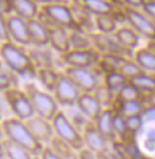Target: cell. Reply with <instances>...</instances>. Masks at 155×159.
Listing matches in <instances>:
<instances>
[{
    "label": "cell",
    "instance_id": "48",
    "mask_svg": "<svg viewBox=\"0 0 155 159\" xmlns=\"http://www.w3.org/2000/svg\"><path fill=\"white\" fill-rule=\"evenodd\" d=\"M34 159H39V157H35V158H34Z\"/></svg>",
    "mask_w": 155,
    "mask_h": 159
},
{
    "label": "cell",
    "instance_id": "12",
    "mask_svg": "<svg viewBox=\"0 0 155 159\" xmlns=\"http://www.w3.org/2000/svg\"><path fill=\"white\" fill-rule=\"evenodd\" d=\"M7 22H8V29H9L11 40L13 43L20 44V45L31 44L29 25L26 20H23L16 14H12L7 17Z\"/></svg>",
    "mask_w": 155,
    "mask_h": 159
},
{
    "label": "cell",
    "instance_id": "18",
    "mask_svg": "<svg viewBox=\"0 0 155 159\" xmlns=\"http://www.w3.org/2000/svg\"><path fill=\"white\" fill-rule=\"evenodd\" d=\"M0 153L2 159H34L35 157L31 154L29 150L22 148L21 145L16 144L11 140H2L0 142Z\"/></svg>",
    "mask_w": 155,
    "mask_h": 159
},
{
    "label": "cell",
    "instance_id": "49",
    "mask_svg": "<svg viewBox=\"0 0 155 159\" xmlns=\"http://www.w3.org/2000/svg\"><path fill=\"white\" fill-rule=\"evenodd\" d=\"M73 159H78V157H75V158H73Z\"/></svg>",
    "mask_w": 155,
    "mask_h": 159
},
{
    "label": "cell",
    "instance_id": "42",
    "mask_svg": "<svg viewBox=\"0 0 155 159\" xmlns=\"http://www.w3.org/2000/svg\"><path fill=\"white\" fill-rule=\"evenodd\" d=\"M76 157H78V159H98L97 154L93 153L92 150H89L87 148H83L82 150H79V152L76 153Z\"/></svg>",
    "mask_w": 155,
    "mask_h": 159
},
{
    "label": "cell",
    "instance_id": "45",
    "mask_svg": "<svg viewBox=\"0 0 155 159\" xmlns=\"http://www.w3.org/2000/svg\"><path fill=\"white\" fill-rule=\"evenodd\" d=\"M97 158H98V159H119L118 157L108 154L107 150H106V152H102V153H98V154H97Z\"/></svg>",
    "mask_w": 155,
    "mask_h": 159
},
{
    "label": "cell",
    "instance_id": "8",
    "mask_svg": "<svg viewBox=\"0 0 155 159\" xmlns=\"http://www.w3.org/2000/svg\"><path fill=\"white\" fill-rule=\"evenodd\" d=\"M42 12L52 23H54V26H62L66 29H74L76 26L74 13L67 5L61 3L45 4L42 8Z\"/></svg>",
    "mask_w": 155,
    "mask_h": 159
},
{
    "label": "cell",
    "instance_id": "13",
    "mask_svg": "<svg viewBox=\"0 0 155 159\" xmlns=\"http://www.w3.org/2000/svg\"><path fill=\"white\" fill-rule=\"evenodd\" d=\"M82 134L84 140V148L92 150L96 154L106 152L108 140L97 129L96 125H87Z\"/></svg>",
    "mask_w": 155,
    "mask_h": 159
},
{
    "label": "cell",
    "instance_id": "3",
    "mask_svg": "<svg viewBox=\"0 0 155 159\" xmlns=\"http://www.w3.org/2000/svg\"><path fill=\"white\" fill-rule=\"evenodd\" d=\"M52 124L54 128V133L58 139L62 141L67 142L74 150L79 152L84 148V140H83V134L82 132L78 129V127L70 120L66 116L65 113L58 111L52 119Z\"/></svg>",
    "mask_w": 155,
    "mask_h": 159
},
{
    "label": "cell",
    "instance_id": "33",
    "mask_svg": "<svg viewBox=\"0 0 155 159\" xmlns=\"http://www.w3.org/2000/svg\"><path fill=\"white\" fill-rule=\"evenodd\" d=\"M70 42H71V49H89L92 39L82 33H71Z\"/></svg>",
    "mask_w": 155,
    "mask_h": 159
},
{
    "label": "cell",
    "instance_id": "9",
    "mask_svg": "<svg viewBox=\"0 0 155 159\" xmlns=\"http://www.w3.org/2000/svg\"><path fill=\"white\" fill-rule=\"evenodd\" d=\"M65 74L78 85L82 93H93L100 85L97 74L89 67H73L67 66Z\"/></svg>",
    "mask_w": 155,
    "mask_h": 159
},
{
    "label": "cell",
    "instance_id": "10",
    "mask_svg": "<svg viewBox=\"0 0 155 159\" xmlns=\"http://www.w3.org/2000/svg\"><path fill=\"white\" fill-rule=\"evenodd\" d=\"M67 66L73 67H92L96 63H100L101 56L98 52L93 49H70L69 52L64 53L61 56Z\"/></svg>",
    "mask_w": 155,
    "mask_h": 159
},
{
    "label": "cell",
    "instance_id": "31",
    "mask_svg": "<svg viewBox=\"0 0 155 159\" xmlns=\"http://www.w3.org/2000/svg\"><path fill=\"white\" fill-rule=\"evenodd\" d=\"M141 97H142V92L128 82L118 92V97L116 98L119 101H136V100H141Z\"/></svg>",
    "mask_w": 155,
    "mask_h": 159
},
{
    "label": "cell",
    "instance_id": "25",
    "mask_svg": "<svg viewBox=\"0 0 155 159\" xmlns=\"http://www.w3.org/2000/svg\"><path fill=\"white\" fill-rule=\"evenodd\" d=\"M135 61L146 73H155V52L150 48L138 49L135 53Z\"/></svg>",
    "mask_w": 155,
    "mask_h": 159
},
{
    "label": "cell",
    "instance_id": "26",
    "mask_svg": "<svg viewBox=\"0 0 155 159\" xmlns=\"http://www.w3.org/2000/svg\"><path fill=\"white\" fill-rule=\"evenodd\" d=\"M128 82H129V79L127 76H124L119 70L108 71L105 75V85L113 93H118Z\"/></svg>",
    "mask_w": 155,
    "mask_h": 159
},
{
    "label": "cell",
    "instance_id": "27",
    "mask_svg": "<svg viewBox=\"0 0 155 159\" xmlns=\"http://www.w3.org/2000/svg\"><path fill=\"white\" fill-rule=\"evenodd\" d=\"M80 4L85 11L95 16L113 13V5L106 0H80Z\"/></svg>",
    "mask_w": 155,
    "mask_h": 159
},
{
    "label": "cell",
    "instance_id": "32",
    "mask_svg": "<svg viewBox=\"0 0 155 159\" xmlns=\"http://www.w3.org/2000/svg\"><path fill=\"white\" fill-rule=\"evenodd\" d=\"M113 129H114V134H115V136H119L120 139H126V136L129 133L128 127H127L126 116L122 115V114H119V113L114 114Z\"/></svg>",
    "mask_w": 155,
    "mask_h": 159
},
{
    "label": "cell",
    "instance_id": "34",
    "mask_svg": "<svg viewBox=\"0 0 155 159\" xmlns=\"http://www.w3.org/2000/svg\"><path fill=\"white\" fill-rule=\"evenodd\" d=\"M119 71L124 75V76H127L128 79H131V78H133V76H136L137 74H140V73H142V69L140 67V65L138 63L133 60H124L123 61V63L120 65V67H119Z\"/></svg>",
    "mask_w": 155,
    "mask_h": 159
},
{
    "label": "cell",
    "instance_id": "28",
    "mask_svg": "<svg viewBox=\"0 0 155 159\" xmlns=\"http://www.w3.org/2000/svg\"><path fill=\"white\" fill-rule=\"evenodd\" d=\"M49 146H52V149L54 150V152L58 153L64 159H73V158L76 157V154H74V149L70 146L67 142L62 141L57 136H54V139L52 140Z\"/></svg>",
    "mask_w": 155,
    "mask_h": 159
},
{
    "label": "cell",
    "instance_id": "38",
    "mask_svg": "<svg viewBox=\"0 0 155 159\" xmlns=\"http://www.w3.org/2000/svg\"><path fill=\"white\" fill-rule=\"evenodd\" d=\"M12 82H13L12 76L2 69V71H0V87H2V92L14 88V87H12Z\"/></svg>",
    "mask_w": 155,
    "mask_h": 159
},
{
    "label": "cell",
    "instance_id": "17",
    "mask_svg": "<svg viewBox=\"0 0 155 159\" xmlns=\"http://www.w3.org/2000/svg\"><path fill=\"white\" fill-rule=\"evenodd\" d=\"M31 44L36 47H44L49 44V27L38 18L27 21Z\"/></svg>",
    "mask_w": 155,
    "mask_h": 159
},
{
    "label": "cell",
    "instance_id": "43",
    "mask_svg": "<svg viewBox=\"0 0 155 159\" xmlns=\"http://www.w3.org/2000/svg\"><path fill=\"white\" fill-rule=\"evenodd\" d=\"M142 11L145 14L149 16L153 21H155V2H146L142 7Z\"/></svg>",
    "mask_w": 155,
    "mask_h": 159
},
{
    "label": "cell",
    "instance_id": "4",
    "mask_svg": "<svg viewBox=\"0 0 155 159\" xmlns=\"http://www.w3.org/2000/svg\"><path fill=\"white\" fill-rule=\"evenodd\" d=\"M26 93L31 100V104L34 106V110L36 115H40L48 120H52L58 113V102L56 101L54 96L46 91L39 89L34 84H27L26 87Z\"/></svg>",
    "mask_w": 155,
    "mask_h": 159
},
{
    "label": "cell",
    "instance_id": "37",
    "mask_svg": "<svg viewBox=\"0 0 155 159\" xmlns=\"http://www.w3.org/2000/svg\"><path fill=\"white\" fill-rule=\"evenodd\" d=\"M0 39H2V43H7V42H12L11 40V35H9V29H8V22L5 17H0Z\"/></svg>",
    "mask_w": 155,
    "mask_h": 159
},
{
    "label": "cell",
    "instance_id": "16",
    "mask_svg": "<svg viewBox=\"0 0 155 159\" xmlns=\"http://www.w3.org/2000/svg\"><path fill=\"white\" fill-rule=\"evenodd\" d=\"M49 45L54 51L62 54L71 49V42H70V34L67 33V29L62 26L49 27Z\"/></svg>",
    "mask_w": 155,
    "mask_h": 159
},
{
    "label": "cell",
    "instance_id": "15",
    "mask_svg": "<svg viewBox=\"0 0 155 159\" xmlns=\"http://www.w3.org/2000/svg\"><path fill=\"white\" fill-rule=\"evenodd\" d=\"M92 43L97 47V49H100L104 54H119V56H124L126 53H128L129 51H127L126 48L116 42L115 38H110L106 34H97V35H91Z\"/></svg>",
    "mask_w": 155,
    "mask_h": 159
},
{
    "label": "cell",
    "instance_id": "21",
    "mask_svg": "<svg viewBox=\"0 0 155 159\" xmlns=\"http://www.w3.org/2000/svg\"><path fill=\"white\" fill-rule=\"evenodd\" d=\"M113 119H114V113L110 109H104L96 119L95 125L107 140H113L115 136L113 129Z\"/></svg>",
    "mask_w": 155,
    "mask_h": 159
},
{
    "label": "cell",
    "instance_id": "35",
    "mask_svg": "<svg viewBox=\"0 0 155 159\" xmlns=\"http://www.w3.org/2000/svg\"><path fill=\"white\" fill-rule=\"evenodd\" d=\"M93 94L96 96V98L100 101V104L102 106H108L113 104L114 101V93L107 88V87L104 84V85H98L97 88L95 89Z\"/></svg>",
    "mask_w": 155,
    "mask_h": 159
},
{
    "label": "cell",
    "instance_id": "7",
    "mask_svg": "<svg viewBox=\"0 0 155 159\" xmlns=\"http://www.w3.org/2000/svg\"><path fill=\"white\" fill-rule=\"evenodd\" d=\"M82 91L66 74H61L60 79L54 87L53 96L60 105L73 106L76 105L78 98L80 97Z\"/></svg>",
    "mask_w": 155,
    "mask_h": 159
},
{
    "label": "cell",
    "instance_id": "23",
    "mask_svg": "<svg viewBox=\"0 0 155 159\" xmlns=\"http://www.w3.org/2000/svg\"><path fill=\"white\" fill-rule=\"evenodd\" d=\"M95 25L96 29L101 34H115L118 30V22H116L113 13H105V14H98L95 18Z\"/></svg>",
    "mask_w": 155,
    "mask_h": 159
},
{
    "label": "cell",
    "instance_id": "19",
    "mask_svg": "<svg viewBox=\"0 0 155 159\" xmlns=\"http://www.w3.org/2000/svg\"><path fill=\"white\" fill-rule=\"evenodd\" d=\"M114 38L127 51L135 49L140 42V35L132 27H127V26L119 27L116 30V33L114 34Z\"/></svg>",
    "mask_w": 155,
    "mask_h": 159
},
{
    "label": "cell",
    "instance_id": "29",
    "mask_svg": "<svg viewBox=\"0 0 155 159\" xmlns=\"http://www.w3.org/2000/svg\"><path fill=\"white\" fill-rule=\"evenodd\" d=\"M119 105H120V107H119L118 113L124 115V116L142 114V110H144V105L140 100H136V101H119Z\"/></svg>",
    "mask_w": 155,
    "mask_h": 159
},
{
    "label": "cell",
    "instance_id": "11",
    "mask_svg": "<svg viewBox=\"0 0 155 159\" xmlns=\"http://www.w3.org/2000/svg\"><path fill=\"white\" fill-rule=\"evenodd\" d=\"M26 125L29 127L31 133L35 136V139L39 142H42L43 145L51 144L54 136H56L52 120H48V119H45L40 115H34L33 118L27 119Z\"/></svg>",
    "mask_w": 155,
    "mask_h": 159
},
{
    "label": "cell",
    "instance_id": "5",
    "mask_svg": "<svg viewBox=\"0 0 155 159\" xmlns=\"http://www.w3.org/2000/svg\"><path fill=\"white\" fill-rule=\"evenodd\" d=\"M2 94L7 101L8 107H9V110L16 118L26 122L27 119L36 115L34 106L31 104V100L26 92L17 88H11L8 91L2 92Z\"/></svg>",
    "mask_w": 155,
    "mask_h": 159
},
{
    "label": "cell",
    "instance_id": "40",
    "mask_svg": "<svg viewBox=\"0 0 155 159\" xmlns=\"http://www.w3.org/2000/svg\"><path fill=\"white\" fill-rule=\"evenodd\" d=\"M0 12H2V16L5 17V16H12L11 13L13 12V3L12 0H0Z\"/></svg>",
    "mask_w": 155,
    "mask_h": 159
},
{
    "label": "cell",
    "instance_id": "22",
    "mask_svg": "<svg viewBox=\"0 0 155 159\" xmlns=\"http://www.w3.org/2000/svg\"><path fill=\"white\" fill-rule=\"evenodd\" d=\"M129 83L133 84L142 93H155V75H151L146 71L137 74L129 79Z\"/></svg>",
    "mask_w": 155,
    "mask_h": 159
},
{
    "label": "cell",
    "instance_id": "30",
    "mask_svg": "<svg viewBox=\"0 0 155 159\" xmlns=\"http://www.w3.org/2000/svg\"><path fill=\"white\" fill-rule=\"evenodd\" d=\"M124 60L126 58L119 54H102L101 56V60H100V65L106 70V73H108V71L119 70Z\"/></svg>",
    "mask_w": 155,
    "mask_h": 159
},
{
    "label": "cell",
    "instance_id": "47",
    "mask_svg": "<svg viewBox=\"0 0 155 159\" xmlns=\"http://www.w3.org/2000/svg\"><path fill=\"white\" fill-rule=\"evenodd\" d=\"M146 2H155V0H145V3H146Z\"/></svg>",
    "mask_w": 155,
    "mask_h": 159
},
{
    "label": "cell",
    "instance_id": "20",
    "mask_svg": "<svg viewBox=\"0 0 155 159\" xmlns=\"http://www.w3.org/2000/svg\"><path fill=\"white\" fill-rule=\"evenodd\" d=\"M13 12L18 17L30 21L36 18L38 16V5L35 0H12Z\"/></svg>",
    "mask_w": 155,
    "mask_h": 159
},
{
    "label": "cell",
    "instance_id": "44",
    "mask_svg": "<svg viewBox=\"0 0 155 159\" xmlns=\"http://www.w3.org/2000/svg\"><path fill=\"white\" fill-rule=\"evenodd\" d=\"M126 4H128L131 8H138V7H144L145 0H123Z\"/></svg>",
    "mask_w": 155,
    "mask_h": 159
},
{
    "label": "cell",
    "instance_id": "36",
    "mask_svg": "<svg viewBox=\"0 0 155 159\" xmlns=\"http://www.w3.org/2000/svg\"><path fill=\"white\" fill-rule=\"evenodd\" d=\"M126 120H127V127H128L129 133L135 134L141 129L142 123H144V116H142V114L129 115V116H126Z\"/></svg>",
    "mask_w": 155,
    "mask_h": 159
},
{
    "label": "cell",
    "instance_id": "46",
    "mask_svg": "<svg viewBox=\"0 0 155 159\" xmlns=\"http://www.w3.org/2000/svg\"><path fill=\"white\" fill-rule=\"evenodd\" d=\"M36 3H42L43 5L45 4H53V3H57V0H35Z\"/></svg>",
    "mask_w": 155,
    "mask_h": 159
},
{
    "label": "cell",
    "instance_id": "39",
    "mask_svg": "<svg viewBox=\"0 0 155 159\" xmlns=\"http://www.w3.org/2000/svg\"><path fill=\"white\" fill-rule=\"evenodd\" d=\"M38 157H39V159H64L58 153L54 152L52 146H49V145H45L42 150V153Z\"/></svg>",
    "mask_w": 155,
    "mask_h": 159
},
{
    "label": "cell",
    "instance_id": "6",
    "mask_svg": "<svg viewBox=\"0 0 155 159\" xmlns=\"http://www.w3.org/2000/svg\"><path fill=\"white\" fill-rule=\"evenodd\" d=\"M124 17L129 23V27L133 29L138 35L155 40V22L147 14L140 12L136 8L128 7L124 12Z\"/></svg>",
    "mask_w": 155,
    "mask_h": 159
},
{
    "label": "cell",
    "instance_id": "1",
    "mask_svg": "<svg viewBox=\"0 0 155 159\" xmlns=\"http://www.w3.org/2000/svg\"><path fill=\"white\" fill-rule=\"evenodd\" d=\"M2 131L5 134V139L21 145L22 148H25L34 157H38L40 154L43 148L45 146L35 139V136L31 133L29 127L26 125V122L21 120V119L16 116L3 119Z\"/></svg>",
    "mask_w": 155,
    "mask_h": 159
},
{
    "label": "cell",
    "instance_id": "50",
    "mask_svg": "<svg viewBox=\"0 0 155 159\" xmlns=\"http://www.w3.org/2000/svg\"><path fill=\"white\" fill-rule=\"evenodd\" d=\"M154 22H155V21H154Z\"/></svg>",
    "mask_w": 155,
    "mask_h": 159
},
{
    "label": "cell",
    "instance_id": "14",
    "mask_svg": "<svg viewBox=\"0 0 155 159\" xmlns=\"http://www.w3.org/2000/svg\"><path fill=\"white\" fill-rule=\"evenodd\" d=\"M76 106L84 116H87L88 119H93V120H96L97 116L101 114V111L104 110V106L100 104V101L96 98L95 94L87 92L80 94V97L78 98Z\"/></svg>",
    "mask_w": 155,
    "mask_h": 159
},
{
    "label": "cell",
    "instance_id": "41",
    "mask_svg": "<svg viewBox=\"0 0 155 159\" xmlns=\"http://www.w3.org/2000/svg\"><path fill=\"white\" fill-rule=\"evenodd\" d=\"M145 148L147 150H151V152H154V150H155V129H151L149 133L146 134Z\"/></svg>",
    "mask_w": 155,
    "mask_h": 159
},
{
    "label": "cell",
    "instance_id": "24",
    "mask_svg": "<svg viewBox=\"0 0 155 159\" xmlns=\"http://www.w3.org/2000/svg\"><path fill=\"white\" fill-rule=\"evenodd\" d=\"M60 75L57 71H54L51 66H42L36 70V76L46 89L48 91H54V87H56L58 79H60Z\"/></svg>",
    "mask_w": 155,
    "mask_h": 159
},
{
    "label": "cell",
    "instance_id": "2",
    "mask_svg": "<svg viewBox=\"0 0 155 159\" xmlns=\"http://www.w3.org/2000/svg\"><path fill=\"white\" fill-rule=\"evenodd\" d=\"M0 56H2V61L7 65V67L12 70L14 74L36 75V69L34 66L33 58L16 43H2Z\"/></svg>",
    "mask_w": 155,
    "mask_h": 159
}]
</instances>
